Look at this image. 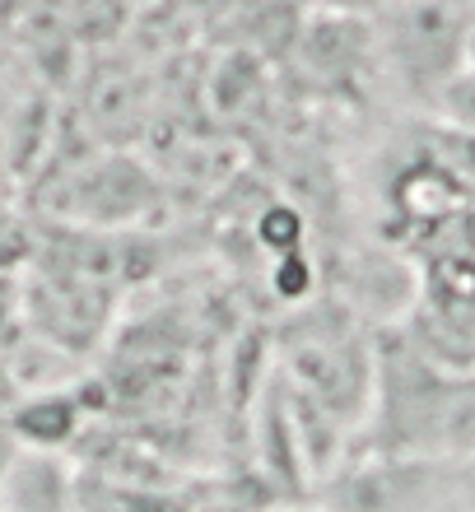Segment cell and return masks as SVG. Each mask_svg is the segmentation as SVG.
<instances>
[{
	"label": "cell",
	"mask_w": 475,
	"mask_h": 512,
	"mask_svg": "<svg viewBox=\"0 0 475 512\" xmlns=\"http://www.w3.org/2000/svg\"><path fill=\"white\" fill-rule=\"evenodd\" d=\"M75 424H80V410H75V401L61 396V391L33 396V401H24L19 415H14V433H19L33 452H56V447L75 433Z\"/></svg>",
	"instance_id": "2"
},
{
	"label": "cell",
	"mask_w": 475,
	"mask_h": 512,
	"mask_svg": "<svg viewBox=\"0 0 475 512\" xmlns=\"http://www.w3.org/2000/svg\"><path fill=\"white\" fill-rule=\"evenodd\" d=\"M5 512H70L75 485H70L66 461L56 452H24L5 471Z\"/></svg>",
	"instance_id": "1"
},
{
	"label": "cell",
	"mask_w": 475,
	"mask_h": 512,
	"mask_svg": "<svg viewBox=\"0 0 475 512\" xmlns=\"http://www.w3.org/2000/svg\"><path fill=\"white\" fill-rule=\"evenodd\" d=\"M280 512H317V508H280Z\"/></svg>",
	"instance_id": "3"
}]
</instances>
